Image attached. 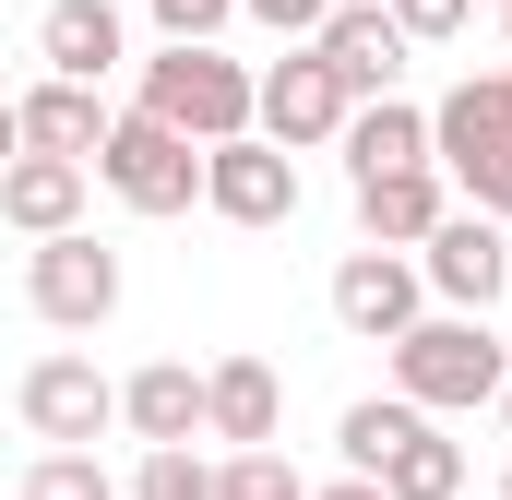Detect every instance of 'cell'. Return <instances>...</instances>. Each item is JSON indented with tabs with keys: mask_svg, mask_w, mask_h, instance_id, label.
<instances>
[{
	"mask_svg": "<svg viewBox=\"0 0 512 500\" xmlns=\"http://www.w3.org/2000/svg\"><path fill=\"white\" fill-rule=\"evenodd\" d=\"M417 417H429V405H405V393H370V405H346V417H334V453H346L358 477H382V453L417 429Z\"/></svg>",
	"mask_w": 512,
	"mask_h": 500,
	"instance_id": "cell-20",
	"label": "cell"
},
{
	"mask_svg": "<svg viewBox=\"0 0 512 500\" xmlns=\"http://www.w3.org/2000/svg\"><path fill=\"white\" fill-rule=\"evenodd\" d=\"M203 441H227V453L286 441V381H274V358H215L203 370Z\"/></svg>",
	"mask_w": 512,
	"mask_h": 500,
	"instance_id": "cell-12",
	"label": "cell"
},
{
	"mask_svg": "<svg viewBox=\"0 0 512 500\" xmlns=\"http://www.w3.org/2000/svg\"><path fill=\"white\" fill-rule=\"evenodd\" d=\"M489 405H501V429H512V370H501V393H489Z\"/></svg>",
	"mask_w": 512,
	"mask_h": 500,
	"instance_id": "cell-30",
	"label": "cell"
},
{
	"mask_svg": "<svg viewBox=\"0 0 512 500\" xmlns=\"http://www.w3.org/2000/svg\"><path fill=\"white\" fill-rule=\"evenodd\" d=\"M501 370H512V346L489 334V310H417V322L393 334V393H405V405H429V417L489 405Z\"/></svg>",
	"mask_w": 512,
	"mask_h": 500,
	"instance_id": "cell-1",
	"label": "cell"
},
{
	"mask_svg": "<svg viewBox=\"0 0 512 500\" xmlns=\"http://www.w3.org/2000/svg\"><path fill=\"white\" fill-rule=\"evenodd\" d=\"M346 108H358V96L334 84V60H322L310 36H298L274 72H251V131H262V143H286V155L334 143V131H346Z\"/></svg>",
	"mask_w": 512,
	"mask_h": 500,
	"instance_id": "cell-5",
	"label": "cell"
},
{
	"mask_svg": "<svg viewBox=\"0 0 512 500\" xmlns=\"http://www.w3.org/2000/svg\"><path fill=\"white\" fill-rule=\"evenodd\" d=\"M120 500H215V465H203L191 441H143V465H131Z\"/></svg>",
	"mask_w": 512,
	"mask_h": 500,
	"instance_id": "cell-22",
	"label": "cell"
},
{
	"mask_svg": "<svg viewBox=\"0 0 512 500\" xmlns=\"http://www.w3.org/2000/svg\"><path fill=\"white\" fill-rule=\"evenodd\" d=\"M239 12H251V24H274V36L298 48V36H322V12H334V0H239Z\"/></svg>",
	"mask_w": 512,
	"mask_h": 500,
	"instance_id": "cell-26",
	"label": "cell"
},
{
	"mask_svg": "<svg viewBox=\"0 0 512 500\" xmlns=\"http://www.w3.org/2000/svg\"><path fill=\"white\" fill-rule=\"evenodd\" d=\"M441 215H453V179H441V167H382V179H358V239H382V250H417Z\"/></svg>",
	"mask_w": 512,
	"mask_h": 500,
	"instance_id": "cell-16",
	"label": "cell"
},
{
	"mask_svg": "<svg viewBox=\"0 0 512 500\" xmlns=\"http://www.w3.org/2000/svg\"><path fill=\"white\" fill-rule=\"evenodd\" d=\"M489 12H512V0H489Z\"/></svg>",
	"mask_w": 512,
	"mask_h": 500,
	"instance_id": "cell-31",
	"label": "cell"
},
{
	"mask_svg": "<svg viewBox=\"0 0 512 500\" xmlns=\"http://www.w3.org/2000/svg\"><path fill=\"white\" fill-rule=\"evenodd\" d=\"M12 155H24V120H12V96H0V167H12Z\"/></svg>",
	"mask_w": 512,
	"mask_h": 500,
	"instance_id": "cell-29",
	"label": "cell"
},
{
	"mask_svg": "<svg viewBox=\"0 0 512 500\" xmlns=\"http://www.w3.org/2000/svg\"><path fill=\"white\" fill-rule=\"evenodd\" d=\"M501 500H512V477H501Z\"/></svg>",
	"mask_w": 512,
	"mask_h": 500,
	"instance_id": "cell-32",
	"label": "cell"
},
{
	"mask_svg": "<svg viewBox=\"0 0 512 500\" xmlns=\"http://www.w3.org/2000/svg\"><path fill=\"white\" fill-rule=\"evenodd\" d=\"M155 12V36H227L239 24V0H143Z\"/></svg>",
	"mask_w": 512,
	"mask_h": 500,
	"instance_id": "cell-25",
	"label": "cell"
},
{
	"mask_svg": "<svg viewBox=\"0 0 512 500\" xmlns=\"http://www.w3.org/2000/svg\"><path fill=\"white\" fill-rule=\"evenodd\" d=\"M393 24H405V48H453L465 24H477V0H382Z\"/></svg>",
	"mask_w": 512,
	"mask_h": 500,
	"instance_id": "cell-24",
	"label": "cell"
},
{
	"mask_svg": "<svg viewBox=\"0 0 512 500\" xmlns=\"http://www.w3.org/2000/svg\"><path fill=\"white\" fill-rule=\"evenodd\" d=\"M120 429L131 441H203V370L191 358H155L120 381Z\"/></svg>",
	"mask_w": 512,
	"mask_h": 500,
	"instance_id": "cell-18",
	"label": "cell"
},
{
	"mask_svg": "<svg viewBox=\"0 0 512 500\" xmlns=\"http://www.w3.org/2000/svg\"><path fill=\"white\" fill-rule=\"evenodd\" d=\"M215 500H310V477L286 465V441H251V453L215 465Z\"/></svg>",
	"mask_w": 512,
	"mask_h": 500,
	"instance_id": "cell-23",
	"label": "cell"
},
{
	"mask_svg": "<svg viewBox=\"0 0 512 500\" xmlns=\"http://www.w3.org/2000/svg\"><path fill=\"white\" fill-rule=\"evenodd\" d=\"M131 108H155L167 131H191V143H227V131H251V72L215 48V36H167L155 60H143V96Z\"/></svg>",
	"mask_w": 512,
	"mask_h": 500,
	"instance_id": "cell-2",
	"label": "cell"
},
{
	"mask_svg": "<svg viewBox=\"0 0 512 500\" xmlns=\"http://www.w3.org/2000/svg\"><path fill=\"white\" fill-rule=\"evenodd\" d=\"M334 155H346V179L429 167V108H405V96H358V108H346V131H334Z\"/></svg>",
	"mask_w": 512,
	"mask_h": 500,
	"instance_id": "cell-17",
	"label": "cell"
},
{
	"mask_svg": "<svg viewBox=\"0 0 512 500\" xmlns=\"http://www.w3.org/2000/svg\"><path fill=\"white\" fill-rule=\"evenodd\" d=\"M453 191H465V203H477V215H501V227H512V155H489V167H465V179H453Z\"/></svg>",
	"mask_w": 512,
	"mask_h": 500,
	"instance_id": "cell-27",
	"label": "cell"
},
{
	"mask_svg": "<svg viewBox=\"0 0 512 500\" xmlns=\"http://www.w3.org/2000/svg\"><path fill=\"white\" fill-rule=\"evenodd\" d=\"M310 500H393V489H382V477H358V465H346L334 489H310Z\"/></svg>",
	"mask_w": 512,
	"mask_h": 500,
	"instance_id": "cell-28",
	"label": "cell"
},
{
	"mask_svg": "<svg viewBox=\"0 0 512 500\" xmlns=\"http://www.w3.org/2000/svg\"><path fill=\"white\" fill-rule=\"evenodd\" d=\"M429 310V274L405 262V250H382V239H358L346 262H334V322L358 334V346H393L405 322Z\"/></svg>",
	"mask_w": 512,
	"mask_h": 500,
	"instance_id": "cell-8",
	"label": "cell"
},
{
	"mask_svg": "<svg viewBox=\"0 0 512 500\" xmlns=\"http://www.w3.org/2000/svg\"><path fill=\"white\" fill-rule=\"evenodd\" d=\"M12 120H24V143H36V155H84V167H96V143H108V120H120V108H108V84L48 72V84H24V96H12Z\"/></svg>",
	"mask_w": 512,
	"mask_h": 500,
	"instance_id": "cell-15",
	"label": "cell"
},
{
	"mask_svg": "<svg viewBox=\"0 0 512 500\" xmlns=\"http://www.w3.org/2000/svg\"><path fill=\"white\" fill-rule=\"evenodd\" d=\"M203 215H227V227H286V215H298V155L262 143V131L203 143Z\"/></svg>",
	"mask_w": 512,
	"mask_h": 500,
	"instance_id": "cell-7",
	"label": "cell"
},
{
	"mask_svg": "<svg viewBox=\"0 0 512 500\" xmlns=\"http://www.w3.org/2000/svg\"><path fill=\"white\" fill-rule=\"evenodd\" d=\"M96 179L120 191L131 215H191V203H203V143L167 131L155 108H120L108 143H96Z\"/></svg>",
	"mask_w": 512,
	"mask_h": 500,
	"instance_id": "cell-3",
	"label": "cell"
},
{
	"mask_svg": "<svg viewBox=\"0 0 512 500\" xmlns=\"http://www.w3.org/2000/svg\"><path fill=\"white\" fill-rule=\"evenodd\" d=\"M24 298H36L48 334H96V322L120 310V250L84 239V227H60V239L24 250Z\"/></svg>",
	"mask_w": 512,
	"mask_h": 500,
	"instance_id": "cell-4",
	"label": "cell"
},
{
	"mask_svg": "<svg viewBox=\"0 0 512 500\" xmlns=\"http://www.w3.org/2000/svg\"><path fill=\"white\" fill-rule=\"evenodd\" d=\"M489 155H512V72H465V84L429 108V167L465 179V167H489Z\"/></svg>",
	"mask_w": 512,
	"mask_h": 500,
	"instance_id": "cell-10",
	"label": "cell"
},
{
	"mask_svg": "<svg viewBox=\"0 0 512 500\" xmlns=\"http://www.w3.org/2000/svg\"><path fill=\"white\" fill-rule=\"evenodd\" d=\"M382 489L393 500H465V441H441V429L417 417V429L382 453Z\"/></svg>",
	"mask_w": 512,
	"mask_h": 500,
	"instance_id": "cell-19",
	"label": "cell"
},
{
	"mask_svg": "<svg viewBox=\"0 0 512 500\" xmlns=\"http://www.w3.org/2000/svg\"><path fill=\"white\" fill-rule=\"evenodd\" d=\"M501 24H512V12H501Z\"/></svg>",
	"mask_w": 512,
	"mask_h": 500,
	"instance_id": "cell-33",
	"label": "cell"
},
{
	"mask_svg": "<svg viewBox=\"0 0 512 500\" xmlns=\"http://www.w3.org/2000/svg\"><path fill=\"white\" fill-rule=\"evenodd\" d=\"M36 60H48V72H72V84H108V72L131 60L120 0H48V12H36Z\"/></svg>",
	"mask_w": 512,
	"mask_h": 500,
	"instance_id": "cell-14",
	"label": "cell"
},
{
	"mask_svg": "<svg viewBox=\"0 0 512 500\" xmlns=\"http://www.w3.org/2000/svg\"><path fill=\"white\" fill-rule=\"evenodd\" d=\"M417 274H429L441 310H501V298H512V227L477 215V203H453V215L417 239Z\"/></svg>",
	"mask_w": 512,
	"mask_h": 500,
	"instance_id": "cell-6",
	"label": "cell"
},
{
	"mask_svg": "<svg viewBox=\"0 0 512 500\" xmlns=\"http://www.w3.org/2000/svg\"><path fill=\"white\" fill-rule=\"evenodd\" d=\"M84 179H96L84 155H36V143H24V155L0 167V227H24V239L84 227Z\"/></svg>",
	"mask_w": 512,
	"mask_h": 500,
	"instance_id": "cell-13",
	"label": "cell"
},
{
	"mask_svg": "<svg viewBox=\"0 0 512 500\" xmlns=\"http://www.w3.org/2000/svg\"><path fill=\"white\" fill-rule=\"evenodd\" d=\"M310 48L334 60V84H346V96H393V84H405V24H393L382 0H334Z\"/></svg>",
	"mask_w": 512,
	"mask_h": 500,
	"instance_id": "cell-11",
	"label": "cell"
},
{
	"mask_svg": "<svg viewBox=\"0 0 512 500\" xmlns=\"http://www.w3.org/2000/svg\"><path fill=\"white\" fill-rule=\"evenodd\" d=\"M12 405H24V429H36V441H96V429H120V381L96 370V358H72V346H60V358H36Z\"/></svg>",
	"mask_w": 512,
	"mask_h": 500,
	"instance_id": "cell-9",
	"label": "cell"
},
{
	"mask_svg": "<svg viewBox=\"0 0 512 500\" xmlns=\"http://www.w3.org/2000/svg\"><path fill=\"white\" fill-rule=\"evenodd\" d=\"M24 500H120V477L96 465V441H48L24 465Z\"/></svg>",
	"mask_w": 512,
	"mask_h": 500,
	"instance_id": "cell-21",
	"label": "cell"
}]
</instances>
